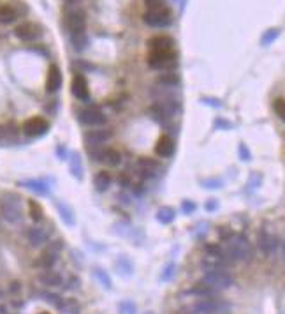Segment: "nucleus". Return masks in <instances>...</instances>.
Listing matches in <instances>:
<instances>
[{
  "mask_svg": "<svg viewBox=\"0 0 285 314\" xmlns=\"http://www.w3.org/2000/svg\"><path fill=\"white\" fill-rule=\"evenodd\" d=\"M225 256L232 261H248L252 258V247L250 242L245 235H231L227 238V249H225Z\"/></svg>",
  "mask_w": 285,
  "mask_h": 314,
  "instance_id": "1",
  "label": "nucleus"
},
{
  "mask_svg": "<svg viewBox=\"0 0 285 314\" xmlns=\"http://www.w3.org/2000/svg\"><path fill=\"white\" fill-rule=\"evenodd\" d=\"M0 215L4 217L5 222L9 224H18L21 222L23 212H21V203H19V196L12 193H7L0 200Z\"/></svg>",
  "mask_w": 285,
  "mask_h": 314,
  "instance_id": "2",
  "label": "nucleus"
},
{
  "mask_svg": "<svg viewBox=\"0 0 285 314\" xmlns=\"http://www.w3.org/2000/svg\"><path fill=\"white\" fill-rule=\"evenodd\" d=\"M201 284H205L206 288H210L212 291H223L231 288L234 284V279L229 276L225 270H208L201 281Z\"/></svg>",
  "mask_w": 285,
  "mask_h": 314,
  "instance_id": "3",
  "label": "nucleus"
},
{
  "mask_svg": "<svg viewBox=\"0 0 285 314\" xmlns=\"http://www.w3.org/2000/svg\"><path fill=\"white\" fill-rule=\"evenodd\" d=\"M192 311L194 314H225L231 311V306L225 300L213 299V297H203L199 302L194 304Z\"/></svg>",
  "mask_w": 285,
  "mask_h": 314,
  "instance_id": "4",
  "label": "nucleus"
},
{
  "mask_svg": "<svg viewBox=\"0 0 285 314\" xmlns=\"http://www.w3.org/2000/svg\"><path fill=\"white\" fill-rule=\"evenodd\" d=\"M142 21L148 25V27L153 28H164L169 27L171 21H173V14L167 7L164 5H158V7L148 9L144 14H142Z\"/></svg>",
  "mask_w": 285,
  "mask_h": 314,
  "instance_id": "5",
  "label": "nucleus"
},
{
  "mask_svg": "<svg viewBox=\"0 0 285 314\" xmlns=\"http://www.w3.org/2000/svg\"><path fill=\"white\" fill-rule=\"evenodd\" d=\"M148 66L151 69H171L176 66V53L173 50H158V51H150L148 55Z\"/></svg>",
  "mask_w": 285,
  "mask_h": 314,
  "instance_id": "6",
  "label": "nucleus"
},
{
  "mask_svg": "<svg viewBox=\"0 0 285 314\" xmlns=\"http://www.w3.org/2000/svg\"><path fill=\"white\" fill-rule=\"evenodd\" d=\"M62 247H64L62 240H57V242H53V244H50V247L35 260V267L43 268V270H50V268H53V265L57 263V260H58V252L62 251Z\"/></svg>",
  "mask_w": 285,
  "mask_h": 314,
  "instance_id": "7",
  "label": "nucleus"
},
{
  "mask_svg": "<svg viewBox=\"0 0 285 314\" xmlns=\"http://www.w3.org/2000/svg\"><path fill=\"white\" fill-rule=\"evenodd\" d=\"M92 161L95 163H104L108 166H118L122 163V154L115 148H99L93 147V150H90Z\"/></svg>",
  "mask_w": 285,
  "mask_h": 314,
  "instance_id": "8",
  "label": "nucleus"
},
{
  "mask_svg": "<svg viewBox=\"0 0 285 314\" xmlns=\"http://www.w3.org/2000/svg\"><path fill=\"white\" fill-rule=\"evenodd\" d=\"M66 27L71 32V35L83 34L86 27V16L79 9H72V11L66 12Z\"/></svg>",
  "mask_w": 285,
  "mask_h": 314,
  "instance_id": "9",
  "label": "nucleus"
},
{
  "mask_svg": "<svg viewBox=\"0 0 285 314\" xmlns=\"http://www.w3.org/2000/svg\"><path fill=\"white\" fill-rule=\"evenodd\" d=\"M14 35L19 41H23V43H34V41H37L43 35V30H41L39 25L32 23V21H25V23L18 25L14 28Z\"/></svg>",
  "mask_w": 285,
  "mask_h": 314,
  "instance_id": "10",
  "label": "nucleus"
},
{
  "mask_svg": "<svg viewBox=\"0 0 285 314\" xmlns=\"http://www.w3.org/2000/svg\"><path fill=\"white\" fill-rule=\"evenodd\" d=\"M77 120H79L83 125H88V127H99V125L106 124V115L95 108H86V109H81L79 111Z\"/></svg>",
  "mask_w": 285,
  "mask_h": 314,
  "instance_id": "11",
  "label": "nucleus"
},
{
  "mask_svg": "<svg viewBox=\"0 0 285 314\" xmlns=\"http://www.w3.org/2000/svg\"><path fill=\"white\" fill-rule=\"evenodd\" d=\"M48 127H50V124H48L46 118H43V116H32V118H28L23 124V132L27 136H30V138H37V136H43L48 131Z\"/></svg>",
  "mask_w": 285,
  "mask_h": 314,
  "instance_id": "12",
  "label": "nucleus"
},
{
  "mask_svg": "<svg viewBox=\"0 0 285 314\" xmlns=\"http://www.w3.org/2000/svg\"><path fill=\"white\" fill-rule=\"evenodd\" d=\"M113 134H115L113 129H90L88 132H85V143L88 147H100L111 140Z\"/></svg>",
  "mask_w": 285,
  "mask_h": 314,
  "instance_id": "13",
  "label": "nucleus"
},
{
  "mask_svg": "<svg viewBox=\"0 0 285 314\" xmlns=\"http://www.w3.org/2000/svg\"><path fill=\"white\" fill-rule=\"evenodd\" d=\"M259 249H261V252L264 256H271L275 252V249H277V238L266 228H262L259 231Z\"/></svg>",
  "mask_w": 285,
  "mask_h": 314,
  "instance_id": "14",
  "label": "nucleus"
},
{
  "mask_svg": "<svg viewBox=\"0 0 285 314\" xmlns=\"http://www.w3.org/2000/svg\"><path fill=\"white\" fill-rule=\"evenodd\" d=\"M50 238L48 231L44 228H39V226H32V228L27 229V240L32 247H41L44 245Z\"/></svg>",
  "mask_w": 285,
  "mask_h": 314,
  "instance_id": "15",
  "label": "nucleus"
},
{
  "mask_svg": "<svg viewBox=\"0 0 285 314\" xmlns=\"http://www.w3.org/2000/svg\"><path fill=\"white\" fill-rule=\"evenodd\" d=\"M72 94L74 97H77L79 101H88L90 99V90H88V83H86L85 76L81 74H76L72 80Z\"/></svg>",
  "mask_w": 285,
  "mask_h": 314,
  "instance_id": "16",
  "label": "nucleus"
},
{
  "mask_svg": "<svg viewBox=\"0 0 285 314\" xmlns=\"http://www.w3.org/2000/svg\"><path fill=\"white\" fill-rule=\"evenodd\" d=\"M39 283L43 284V286H48V288H58L64 284V279L60 274H57V272H53L50 268V270H44L39 274Z\"/></svg>",
  "mask_w": 285,
  "mask_h": 314,
  "instance_id": "17",
  "label": "nucleus"
},
{
  "mask_svg": "<svg viewBox=\"0 0 285 314\" xmlns=\"http://www.w3.org/2000/svg\"><path fill=\"white\" fill-rule=\"evenodd\" d=\"M62 87V73L58 69V66H51L48 71V80H46V90L48 92H57Z\"/></svg>",
  "mask_w": 285,
  "mask_h": 314,
  "instance_id": "18",
  "label": "nucleus"
},
{
  "mask_svg": "<svg viewBox=\"0 0 285 314\" xmlns=\"http://www.w3.org/2000/svg\"><path fill=\"white\" fill-rule=\"evenodd\" d=\"M148 46L151 48V51L158 50H173L174 46V39L169 35H155L148 41Z\"/></svg>",
  "mask_w": 285,
  "mask_h": 314,
  "instance_id": "19",
  "label": "nucleus"
},
{
  "mask_svg": "<svg viewBox=\"0 0 285 314\" xmlns=\"http://www.w3.org/2000/svg\"><path fill=\"white\" fill-rule=\"evenodd\" d=\"M155 154L158 157H171L174 154V141L171 140L169 136H162L160 140L155 145Z\"/></svg>",
  "mask_w": 285,
  "mask_h": 314,
  "instance_id": "20",
  "label": "nucleus"
},
{
  "mask_svg": "<svg viewBox=\"0 0 285 314\" xmlns=\"http://www.w3.org/2000/svg\"><path fill=\"white\" fill-rule=\"evenodd\" d=\"M18 18V11L9 4H0V25H9Z\"/></svg>",
  "mask_w": 285,
  "mask_h": 314,
  "instance_id": "21",
  "label": "nucleus"
},
{
  "mask_svg": "<svg viewBox=\"0 0 285 314\" xmlns=\"http://www.w3.org/2000/svg\"><path fill=\"white\" fill-rule=\"evenodd\" d=\"M136 168L139 171H144V173H151V171H157L160 168V164H158V161L151 159V157H139L136 161Z\"/></svg>",
  "mask_w": 285,
  "mask_h": 314,
  "instance_id": "22",
  "label": "nucleus"
},
{
  "mask_svg": "<svg viewBox=\"0 0 285 314\" xmlns=\"http://www.w3.org/2000/svg\"><path fill=\"white\" fill-rule=\"evenodd\" d=\"M115 267H116V272H118L120 276H124V277L132 276V270H134V267H132V261L129 260L127 256H120L118 260H116Z\"/></svg>",
  "mask_w": 285,
  "mask_h": 314,
  "instance_id": "23",
  "label": "nucleus"
},
{
  "mask_svg": "<svg viewBox=\"0 0 285 314\" xmlns=\"http://www.w3.org/2000/svg\"><path fill=\"white\" fill-rule=\"evenodd\" d=\"M93 182H95V189L97 191L104 193V191H108L109 186H111V175H109L108 171H99V173L95 175Z\"/></svg>",
  "mask_w": 285,
  "mask_h": 314,
  "instance_id": "24",
  "label": "nucleus"
},
{
  "mask_svg": "<svg viewBox=\"0 0 285 314\" xmlns=\"http://www.w3.org/2000/svg\"><path fill=\"white\" fill-rule=\"evenodd\" d=\"M148 115L153 118L155 122H166V118L169 115H167V111H166V108H164V105H153L150 109H148Z\"/></svg>",
  "mask_w": 285,
  "mask_h": 314,
  "instance_id": "25",
  "label": "nucleus"
},
{
  "mask_svg": "<svg viewBox=\"0 0 285 314\" xmlns=\"http://www.w3.org/2000/svg\"><path fill=\"white\" fill-rule=\"evenodd\" d=\"M60 311H62L64 314H79L81 307H79V304H77L74 299H62Z\"/></svg>",
  "mask_w": 285,
  "mask_h": 314,
  "instance_id": "26",
  "label": "nucleus"
},
{
  "mask_svg": "<svg viewBox=\"0 0 285 314\" xmlns=\"http://www.w3.org/2000/svg\"><path fill=\"white\" fill-rule=\"evenodd\" d=\"M174 217H176V213H174V210L169 209V207H164V209H160L157 213L158 222H162V224H169V222L174 221Z\"/></svg>",
  "mask_w": 285,
  "mask_h": 314,
  "instance_id": "27",
  "label": "nucleus"
},
{
  "mask_svg": "<svg viewBox=\"0 0 285 314\" xmlns=\"http://www.w3.org/2000/svg\"><path fill=\"white\" fill-rule=\"evenodd\" d=\"M28 210H30V217L34 219L35 222H41L43 221V209H41V205H39L37 202H34V200H30L28 202Z\"/></svg>",
  "mask_w": 285,
  "mask_h": 314,
  "instance_id": "28",
  "label": "nucleus"
},
{
  "mask_svg": "<svg viewBox=\"0 0 285 314\" xmlns=\"http://www.w3.org/2000/svg\"><path fill=\"white\" fill-rule=\"evenodd\" d=\"M39 297H43L44 302L51 304L53 307L60 309V304H62V297H58L57 293H50V291H43V293H39Z\"/></svg>",
  "mask_w": 285,
  "mask_h": 314,
  "instance_id": "29",
  "label": "nucleus"
},
{
  "mask_svg": "<svg viewBox=\"0 0 285 314\" xmlns=\"http://www.w3.org/2000/svg\"><path fill=\"white\" fill-rule=\"evenodd\" d=\"M280 35V28H270L268 32H264L261 37V44L262 46H268V44H271L275 41V39Z\"/></svg>",
  "mask_w": 285,
  "mask_h": 314,
  "instance_id": "30",
  "label": "nucleus"
},
{
  "mask_svg": "<svg viewBox=\"0 0 285 314\" xmlns=\"http://www.w3.org/2000/svg\"><path fill=\"white\" fill-rule=\"evenodd\" d=\"M178 83H180V80H178L176 74L167 73V74H164V76L158 78V85H162V87H176Z\"/></svg>",
  "mask_w": 285,
  "mask_h": 314,
  "instance_id": "31",
  "label": "nucleus"
},
{
  "mask_svg": "<svg viewBox=\"0 0 285 314\" xmlns=\"http://www.w3.org/2000/svg\"><path fill=\"white\" fill-rule=\"evenodd\" d=\"M273 109H275V113L278 115V118H280L282 122H285V99H284V97H278V99H275V101H273Z\"/></svg>",
  "mask_w": 285,
  "mask_h": 314,
  "instance_id": "32",
  "label": "nucleus"
},
{
  "mask_svg": "<svg viewBox=\"0 0 285 314\" xmlns=\"http://www.w3.org/2000/svg\"><path fill=\"white\" fill-rule=\"evenodd\" d=\"M58 210H60V215H62L64 221H66L69 226H72L74 224V215L71 213L69 207H66L64 203H58Z\"/></svg>",
  "mask_w": 285,
  "mask_h": 314,
  "instance_id": "33",
  "label": "nucleus"
},
{
  "mask_svg": "<svg viewBox=\"0 0 285 314\" xmlns=\"http://www.w3.org/2000/svg\"><path fill=\"white\" fill-rule=\"evenodd\" d=\"M95 277L100 281V284L106 288V290H111V279H109V276L106 274L104 270H100V268H97L95 270Z\"/></svg>",
  "mask_w": 285,
  "mask_h": 314,
  "instance_id": "34",
  "label": "nucleus"
},
{
  "mask_svg": "<svg viewBox=\"0 0 285 314\" xmlns=\"http://www.w3.org/2000/svg\"><path fill=\"white\" fill-rule=\"evenodd\" d=\"M120 314H136V306L131 300H125L120 304Z\"/></svg>",
  "mask_w": 285,
  "mask_h": 314,
  "instance_id": "35",
  "label": "nucleus"
},
{
  "mask_svg": "<svg viewBox=\"0 0 285 314\" xmlns=\"http://www.w3.org/2000/svg\"><path fill=\"white\" fill-rule=\"evenodd\" d=\"M173 276H174V265H169V267L164 268V272H162L160 279H162V281H169Z\"/></svg>",
  "mask_w": 285,
  "mask_h": 314,
  "instance_id": "36",
  "label": "nucleus"
},
{
  "mask_svg": "<svg viewBox=\"0 0 285 314\" xmlns=\"http://www.w3.org/2000/svg\"><path fill=\"white\" fill-rule=\"evenodd\" d=\"M25 186L30 187V189H34L35 193H39V194H44V193H46V187H43V184H39V182H27Z\"/></svg>",
  "mask_w": 285,
  "mask_h": 314,
  "instance_id": "37",
  "label": "nucleus"
},
{
  "mask_svg": "<svg viewBox=\"0 0 285 314\" xmlns=\"http://www.w3.org/2000/svg\"><path fill=\"white\" fill-rule=\"evenodd\" d=\"M72 173L76 175L77 179H81V177H83V173H81V161L77 159V155H74V166H72Z\"/></svg>",
  "mask_w": 285,
  "mask_h": 314,
  "instance_id": "38",
  "label": "nucleus"
},
{
  "mask_svg": "<svg viewBox=\"0 0 285 314\" xmlns=\"http://www.w3.org/2000/svg\"><path fill=\"white\" fill-rule=\"evenodd\" d=\"M238 150H239V155H241V159L243 161H248V159H250V150H248V148H247V145H239V148H238Z\"/></svg>",
  "mask_w": 285,
  "mask_h": 314,
  "instance_id": "39",
  "label": "nucleus"
},
{
  "mask_svg": "<svg viewBox=\"0 0 285 314\" xmlns=\"http://www.w3.org/2000/svg\"><path fill=\"white\" fill-rule=\"evenodd\" d=\"M181 209H183V212L190 213V212H194V210H196V205H194L192 202H183V205H181Z\"/></svg>",
  "mask_w": 285,
  "mask_h": 314,
  "instance_id": "40",
  "label": "nucleus"
},
{
  "mask_svg": "<svg viewBox=\"0 0 285 314\" xmlns=\"http://www.w3.org/2000/svg\"><path fill=\"white\" fill-rule=\"evenodd\" d=\"M144 4H146L148 9H153V7H158V5H162V0H144Z\"/></svg>",
  "mask_w": 285,
  "mask_h": 314,
  "instance_id": "41",
  "label": "nucleus"
},
{
  "mask_svg": "<svg viewBox=\"0 0 285 314\" xmlns=\"http://www.w3.org/2000/svg\"><path fill=\"white\" fill-rule=\"evenodd\" d=\"M215 125H216V127H225V129H231V127H232V125L229 124V122L222 120V118H216V120H215Z\"/></svg>",
  "mask_w": 285,
  "mask_h": 314,
  "instance_id": "42",
  "label": "nucleus"
},
{
  "mask_svg": "<svg viewBox=\"0 0 285 314\" xmlns=\"http://www.w3.org/2000/svg\"><path fill=\"white\" fill-rule=\"evenodd\" d=\"M203 103H205V105H210V106H215V108L222 106V103H216V99H203Z\"/></svg>",
  "mask_w": 285,
  "mask_h": 314,
  "instance_id": "43",
  "label": "nucleus"
},
{
  "mask_svg": "<svg viewBox=\"0 0 285 314\" xmlns=\"http://www.w3.org/2000/svg\"><path fill=\"white\" fill-rule=\"evenodd\" d=\"M77 284H79V281H77L76 277H71V284L67 288H69V290H74V288H77Z\"/></svg>",
  "mask_w": 285,
  "mask_h": 314,
  "instance_id": "44",
  "label": "nucleus"
},
{
  "mask_svg": "<svg viewBox=\"0 0 285 314\" xmlns=\"http://www.w3.org/2000/svg\"><path fill=\"white\" fill-rule=\"evenodd\" d=\"M216 207H218V205H216V202H208V203H206V210H215Z\"/></svg>",
  "mask_w": 285,
  "mask_h": 314,
  "instance_id": "45",
  "label": "nucleus"
},
{
  "mask_svg": "<svg viewBox=\"0 0 285 314\" xmlns=\"http://www.w3.org/2000/svg\"><path fill=\"white\" fill-rule=\"evenodd\" d=\"M0 314H5V307L0 306Z\"/></svg>",
  "mask_w": 285,
  "mask_h": 314,
  "instance_id": "46",
  "label": "nucleus"
},
{
  "mask_svg": "<svg viewBox=\"0 0 285 314\" xmlns=\"http://www.w3.org/2000/svg\"><path fill=\"white\" fill-rule=\"evenodd\" d=\"M284 260H285V242H284Z\"/></svg>",
  "mask_w": 285,
  "mask_h": 314,
  "instance_id": "47",
  "label": "nucleus"
},
{
  "mask_svg": "<svg viewBox=\"0 0 285 314\" xmlns=\"http://www.w3.org/2000/svg\"><path fill=\"white\" fill-rule=\"evenodd\" d=\"M0 299H2V291H0Z\"/></svg>",
  "mask_w": 285,
  "mask_h": 314,
  "instance_id": "48",
  "label": "nucleus"
},
{
  "mask_svg": "<svg viewBox=\"0 0 285 314\" xmlns=\"http://www.w3.org/2000/svg\"><path fill=\"white\" fill-rule=\"evenodd\" d=\"M41 314H50V313H41Z\"/></svg>",
  "mask_w": 285,
  "mask_h": 314,
  "instance_id": "49",
  "label": "nucleus"
},
{
  "mask_svg": "<svg viewBox=\"0 0 285 314\" xmlns=\"http://www.w3.org/2000/svg\"><path fill=\"white\" fill-rule=\"evenodd\" d=\"M148 314H151V313H148Z\"/></svg>",
  "mask_w": 285,
  "mask_h": 314,
  "instance_id": "50",
  "label": "nucleus"
}]
</instances>
